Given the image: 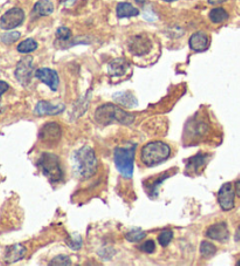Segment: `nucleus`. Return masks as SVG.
Segmentation results:
<instances>
[{"label": "nucleus", "mask_w": 240, "mask_h": 266, "mask_svg": "<svg viewBox=\"0 0 240 266\" xmlns=\"http://www.w3.org/2000/svg\"><path fill=\"white\" fill-rule=\"evenodd\" d=\"M20 36H22V34L19 32H12V33H8V34H4L2 38V42L8 44V45H11V44L18 42L20 39Z\"/></svg>", "instance_id": "cd10ccee"}, {"label": "nucleus", "mask_w": 240, "mask_h": 266, "mask_svg": "<svg viewBox=\"0 0 240 266\" xmlns=\"http://www.w3.org/2000/svg\"><path fill=\"white\" fill-rule=\"evenodd\" d=\"M64 104H53L50 101H40L36 107V114L39 116H53L59 115L64 110Z\"/></svg>", "instance_id": "ddd939ff"}, {"label": "nucleus", "mask_w": 240, "mask_h": 266, "mask_svg": "<svg viewBox=\"0 0 240 266\" xmlns=\"http://www.w3.org/2000/svg\"><path fill=\"white\" fill-rule=\"evenodd\" d=\"M172 240H174L172 230H164L158 236V243L160 246H163V248H166L168 245L172 242Z\"/></svg>", "instance_id": "393cba45"}, {"label": "nucleus", "mask_w": 240, "mask_h": 266, "mask_svg": "<svg viewBox=\"0 0 240 266\" xmlns=\"http://www.w3.org/2000/svg\"><path fill=\"white\" fill-rule=\"evenodd\" d=\"M54 12V5L50 0H39L33 8V14L36 16H47Z\"/></svg>", "instance_id": "a211bd4d"}, {"label": "nucleus", "mask_w": 240, "mask_h": 266, "mask_svg": "<svg viewBox=\"0 0 240 266\" xmlns=\"http://www.w3.org/2000/svg\"><path fill=\"white\" fill-rule=\"evenodd\" d=\"M25 20V12L22 8H14L5 13L0 19V27L5 30H14L20 25H22Z\"/></svg>", "instance_id": "0eeeda50"}, {"label": "nucleus", "mask_w": 240, "mask_h": 266, "mask_svg": "<svg viewBox=\"0 0 240 266\" xmlns=\"http://www.w3.org/2000/svg\"><path fill=\"white\" fill-rule=\"evenodd\" d=\"M225 2H228V0H208V4L210 5H222L224 4Z\"/></svg>", "instance_id": "7c9ffc66"}, {"label": "nucleus", "mask_w": 240, "mask_h": 266, "mask_svg": "<svg viewBox=\"0 0 240 266\" xmlns=\"http://www.w3.org/2000/svg\"><path fill=\"white\" fill-rule=\"evenodd\" d=\"M8 90H10L8 84H6L5 81H0V98H2V95H4Z\"/></svg>", "instance_id": "c756f323"}, {"label": "nucleus", "mask_w": 240, "mask_h": 266, "mask_svg": "<svg viewBox=\"0 0 240 266\" xmlns=\"http://www.w3.org/2000/svg\"><path fill=\"white\" fill-rule=\"evenodd\" d=\"M75 2H76V0H61V2H62V4H64V5H67V6L74 4Z\"/></svg>", "instance_id": "473e14b6"}, {"label": "nucleus", "mask_w": 240, "mask_h": 266, "mask_svg": "<svg viewBox=\"0 0 240 266\" xmlns=\"http://www.w3.org/2000/svg\"><path fill=\"white\" fill-rule=\"evenodd\" d=\"M206 237L212 240L220 242V243H226L230 238L228 226L225 222H219L211 225L206 230Z\"/></svg>", "instance_id": "f8f14e48"}, {"label": "nucleus", "mask_w": 240, "mask_h": 266, "mask_svg": "<svg viewBox=\"0 0 240 266\" xmlns=\"http://www.w3.org/2000/svg\"><path fill=\"white\" fill-rule=\"evenodd\" d=\"M236 265H238V266H240V260H239L238 262H236Z\"/></svg>", "instance_id": "e433bc0d"}, {"label": "nucleus", "mask_w": 240, "mask_h": 266, "mask_svg": "<svg viewBox=\"0 0 240 266\" xmlns=\"http://www.w3.org/2000/svg\"><path fill=\"white\" fill-rule=\"evenodd\" d=\"M236 240L240 242V225H239V228H238V230H236Z\"/></svg>", "instance_id": "72a5a7b5"}, {"label": "nucleus", "mask_w": 240, "mask_h": 266, "mask_svg": "<svg viewBox=\"0 0 240 266\" xmlns=\"http://www.w3.org/2000/svg\"><path fill=\"white\" fill-rule=\"evenodd\" d=\"M163 2H177V0H163Z\"/></svg>", "instance_id": "c9c22d12"}, {"label": "nucleus", "mask_w": 240, "mask_h": 266, "mask_svg": "<svg viewBox=\"0 0 240 266\" xmlns=\"http://www.w3.org/2000/svg\"><path fill=\"white\" fill-rule=\"evenodd\" d=\"M170 155L171 148L166 143L162 141H155L150 142L143 146L142 152H140V160H142L144 166L152 168V166L168 161Z\"/></svg>", "instance_id": "7ed1b4c3"}, {"label": "nucleus", "mask_w": 240, "mask_h": 266, "mask_svg": "<svg viewBox=\"0 0 240 266\" xmlns=\"http://www.w3.org/2000/svg\"><path fill=\"white\" fill-rule=\"evenodd\" d=\"M136 2H138V4H144V2H146V0H136Z\"/></svg>", "instance_id": "f704fd0d"}, {"label": "nucleus", "mask_w": 240, "mask_h": 266, "mask_svg": "<svg viewBox=\"0 0 240 266\" xmlns=\"http://www.w3.org/2000/svg\"><path fill=\"white\" fill-rule=\"evenodd\" d=\"M208 36L206 33L204 32H197L194 34H192V36L190 38V42H188V45H190V48L194 52H204L208 48Z\"/></svg>", "instance_id": "4468645a"}, {"label": "nucleus", "mask_w": 240, "mask_h": 266, "mask_svg": "<svg viewBox=\"0 0 240 266\" xmlns=\"http://www.w3.org/2000/svg\"><path fill=\"white\" fill-rule=\"evenodd\" d=\"M73 170L80 180H89L95 175L98 168V158L90 146H82L73 154Z\"/></svg>", "instance_id": "f257e3e1"}, {"label": "nucleus", "mask_w": 240, "mask_h": 266, "mask_svg": "<svg viewBox=\"0 0 240 266\" xmlns=\"http://www.w3.org/2000/svg\"><path fill=\"white\" fill-rule=\"evenodd\" d=\"M152 50V40L146 36H135L129 40V50L136 56H146Z\"/></svg>", "instance_id": "9d476101"}, {"label": "nucleus", "mask_w": 240, "mask_h": 266, "mask_svg": "<svg viewBox=\"0 0 240 266\" xmlns=\"http://www.w3.org/2000/svg\"><path fill=\"white\" fill-rule=\"evenodd\" d=\"M217 252V248L214 246V244L210 243V242H203L200 244V254L204 258H211L214 257Z\"/></svg>", "instance_id": "4be33fe9"}, {"label": "nucleus", "mask_w": 240, "mask_h": 266, "mask_svg": "<svg viewBox=\"0 0 240 266\" xmlns=\"http://www.w3.org/2000/svg\"><path fill=\"white\" fill-rule=\"evenodd\" d=\"M236 189L232 183H226L218 192V203L224 211H231L234 208Z\"/></svg>", "instance_id": "1a4fd4ad"}, {"label": "nucleus", "mask_w": 240, "mask_h": 266, "mask_svg": "<svg viewBox=\"0 0 240 266\" xmlns=\"http://www.w3.org/2000/svg\"><path fill=\"white\" fill-rule=\"evenodd\" d=\"M38 48V42L34 39H26L18 46V52L22 54L32 53Z\"/></svg>", "instance_id": "412c9836"}, {"label": "nucleus", "mask_w": 240, "mask_h": 266, "mask_svg": "<svg viewBox=\"0 0 240 266\" xmlns=\"http://www.w3.org/2000/svg\"><path fill=\"white\" fill-rule=\"evenodd\" d=\"M95 120L101 126H110L114 124L130 126L135 121V116L130 114V112L123 110L118 106L107 104L100 106L96 109Z\"/></svg>", "instance_id": "f03ea898"}, {"label": "nucleus", "mask_w": 240, "mask_h": 266, "mask_svg": "<svg viewBox=\"0 0 240 266\" xmlns=\"http://www.w3.org/2000/svg\"><path fill=\"white\" fill-rule=\"evenodd\" d=\"M135 152L136 146H126V148H118L115 149L114 160L116 169L118 172L126 180L132 178L134 176V163H135Z\"/></svg>", "instance_id": "20e7f679"}, {"label": "nucleus", "mask_w": 240, "mask_h": 266, "mask_svg": "<svg viewBox=\"0 0 240 266\" xmlns=\"http://www.w3.org/2000/svg\"><path fill=\"white\" fill-rule=\"evenodd\" d=\"M82 244H84V242H82L81 236H78L76 234H70L67 238V245L70 248H73V250H80L82 248Z\"/></svg>", "instance_id": "b1692460"}, {"label": "nucleus", "mask_w": 240, "mask_h": 266, "mask_svg": "<svg viewBox=\"0 0 240 266\" xmlns=\"http://www.w3.org/2000/svg\"><path fill=\"white\" fill-rule=\"evenodd\" d=\"M108 70L112 76H121L129 70V64L126 62V59H115L109 64Z\"/></svg>", "instance_id": "f3484780"}, {"label": "nucleus", "mask_w": 240, "mask_h": 266, "mask_svg": "<svg viewBox=\"0 0 240 266\" xmlns=\"http://www.w3.org/2000/svg\"><path fill=\"white\" fill-rule=\"evenodd\" d=\"M56 38L60 42H68V40L72 39V30L67 28V27H60L56 30Z\"/></svg>", "instance_id": "a878e982"}, {"label": "nucleus", "mask_w": 240, "mask_h": 266, "mask_svg": "<svg viewBox=\"0 0 240 266\" xmlns=\"http://www.w3.org/2000/svg\"><path fill=\"white\" fill-rule=\"evenodd\" d=\"M116 13H118V16L120 19H124L137 16L140 14V11L136 8H134L132 4H129V2H121V4L118 5Z\"/></svg>", "instance_id": "6ab92c4d"}, {"label": "nucleus", "mask_w": 240, "mask_h": 266, "mask_svg": "<svg viewBox=\"0 0 240 266\" xmlns=\"http://www.w3.org/2000/svg\"><path fill=\"white\" fill-rule=\"evenodd\" d=\"M40 141L47 146H56L60 142L62 138V130L61 127L56 122L44 124L42 129L40 130Z\"/></svg>", "instance_id": "6e6552de"}, {"label": "nucleus", "mask_w": 240, "mask_h": 266, "mask_svg": "<svg viewBox=\"0 0 240 266\" xmlns=\"http://www.w3.org/2000/svg\"><path fill=\"white\" fill-rule=\"evenodd\" d=\"M146 237V234L140 229H134L126 234V240L132 242V243H137V242L143 240Z\"/></svg>", "instance_id": "5701e85b"}, {"label": "nucleus", "mask_w": 240, "mask_h": 266, "mask_svg": "<svg viewBox=\"0 0 240 266\" xmlns=\"http://www.w3.org/2000/svg\"><path fill=\"white\" fill-rule=\"evenodd\" d=\"M33 75H36V70H34L33 66V59L30 56L24 58L22 60L19 61L18 66L16 70V78L20 84L24 86L30 84L32 81Z\"/></svg>", "instance_id": "423d86ee"}, {"label": "nucleus", "mask_w": 240, "mask_h": 266, "mask_svg": "<svg viewBox=\"0 0 240 266\" xmlns=\"http://www.w3.org/2000/svg\"><path fill=\"white\" fill-rule=\"evenodd\" d=\"M26 248L22 244H16L12 245V246L8 248L5 254V262L8 264H13V262H16L26 256Z\"/></svg>", "instance_id": "2eb2a0df"}, {"label": "nucleus", "mask_w": 240, "mask_h": 266, "mask_svg": "<svg viewBox=\"0 0 240 266\" xmlns=\"http://www.w3.org/2000/svg\"><path fill=\"white\" fill-rule=\"evenodd\" d=\"M38 166L50 183L58 184L64 180V170L61 168L59 158L50 152H44L38 162Z\"/></svg>", "instance_id": "39448f33"}, {"label": "nucleus", "mask_w": 240, "mask_h": 266, "mask_svg": "<svg viewBox=\"0 0 240 266\" xmlns=\"http://www.w3.org/2000/svg\"><path fill=\"white\" fill-rule=\"evenodd\" d=\"M36 78L39 79L41 82L47 84L53 92H56L59 88V75L56 70H50V68H40V70H36Z\"/></svg>", "instance_id": "9b49d317"}, {"label": "nucleus", "mask_w": 240, "mask_h": 266, "mask_svg": "<svg viewBox=\"0 0 240 266\" xmlns=\"http://www.w3.org/2000/svg\"><path fill=\"white\" fill-rule=\"evenodd\" d=\"M50 265H60V266H68V265H72V260L70 258L68 257V256H64V254H60V256H56V258L53 259L52 262H50Z\"/></svg>", "instance_id": "bb28decb"}, {"label": "nucleus", "mask_w": 240, "mask_h": 266, "mask_svg": "<svg viewBox=\"0 0 240 266\" xmlns=\"http://www.w3.org/2000/svg\"><path fill=\"white\" fill-rule=\"evenodd\" d=\"M208 18H210V20L214 24H222V22H226V20L230 18V16L224 8H217L212 10V11L210 12V14H208Z\"/></svg>", "instance_id": "aec40b11"}, {"label": "nucleus", "mask_w": 240, "mask_h": 266, "mask_svg": "<svg viewBox=\"0 0 240 266\" xmlns=\"http://www.w3.org/2000/svg\"><path fill=\"white\" fill-rule=\"evenodd\" d=\"M234 189H236V195L239 197L240 198V180H238V182L236 183V186H234Z\"/></svg>", "instance_id": "2f4dec72"}, {"label": "nucleus", "mask_w": 240, "mask_h": 266, "mask_svg": "<svg viewBox=\"0 0 240 266\" xmlns=\"http://www.w3.org/2000/svg\"><path fill=\"white\" fill-rule=\"evenodd\" d=\"M206 160L208 155L204 154H198L194 158H188L186 162V172L190 174V175H194V174H198L202 168H204L205 164H206Z\"/></svg>", "instance_id": "dca6fc26"}, {"label": "nucleus", "mask_w": 240, "mask_h": 266, "mask_svg": "<svg viewBox=\"0 0 240 266\" xmlns=\"http://www.w3.org/2000/svg\"><path fill=\"white\" fill-rule=\"evenodd\" d=\"M140 250L146 252V254H154L156 251V244L154 240H146L140 246Z\"/></svg>", "instance_id": "c85d7f7f"}]
</instances>
